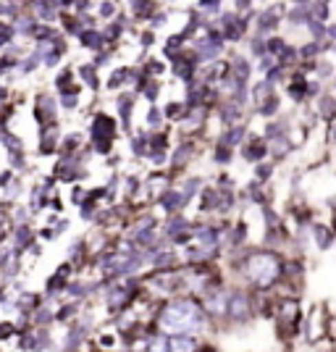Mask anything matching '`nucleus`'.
Returning <instances> with one entry per match:
<instances>
[{
  "label": "nucleus",
  "instance_id": "obj_1",
  "mask_svg": "<svg viewBox=\"0 0 336 352\" xmlns=\"http://www.w3.org/2000/svg\"><path fill=\"white\" fill-rule=\"evenodd\" d=\"M176 352H190V344H176Z\"/></svg>",
  "mask_w": 336,
  "mask_h": 352
}]
</instances>
